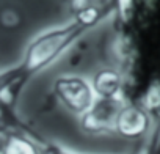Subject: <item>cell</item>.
Here are the masks:
<instances>
[{
  "label": "cell",
  "instance_id": "1",
  "mask_svg": "<svg viewBox=\"0 0 160 154\" xmlns=\"http://www.w3.org/2000/svg\"><path fill=\"white\" fill-rule=\"evenodd\" d=\"M118 11L116 0H107L74 13L72 19L60 27H53L36 35L25 47L22 58L0 71V116L10 131H28L25 123L16 115V104L28 82L35 75L52 66L74 43L96 28L102 21Z\"/></svg>",
  "mask_w": 160,
  "mask_h": 154
},
{
  "label": "cell",
  "instance_id": "2",
  "mask_svg": "<svg viewBox=\"0 0 160 154\" xmlns=\"http://www.w3.org/2000/svg\"><path fill=\"white\" fill-rule=\"evenodd\" d=\"M53 95L57 101L71 113H87L96 102L98 96L93 84L78 75H63L53 84Z\"/></svg>",
  "mask_w": 160,
  "mask_h": 154
},
{
  "label": "cell",
  "instance_id": "3",
  "mask_svg": "<svg viewBox=\"0 0 160 154\" xmlns=\"http://www.w3.org/2000/svg\"><path fill=\"white\" fill-rule=\"evenodd\" d=\"M124 98H98L94 105L82 115L80 126L87 134H107L115 132V121Z\"/></svg>",
  "mask_w": 160,
  "mask_h": 154
},
{
  "label": "cell",
  "instance_id": "4",
  "mask_svg": "<svg viewBox=\"0 0 160 154\" xmlns=\"http://www.w3.org/2000/svg\"><path fill=\"white\" fill-rule=\"evenodd\" d=\"M149 129V115L137 104L124 102L115 121V132L124 138L133 140L144 135Z\"/></svg>",
  "mask_w": 160,
  "mask_h": 154
},
{
  "label": "cell",
  "instance_id": "5",
  "mask_svg": "<svg viewBox=\"0 0 160 154\" xmlns=\"http://www.w3.org/2000/svg\"><path fill=\"white\" fill-rule=\"evenodd\" d=\"M93 88L98 98H119L122 96V77L113 69L99 71L93 80Z\"/></svg>",
  "mask_w": 160,
  "mask_h": 154
},
{
  "label": "cell",
  "instance_id": "6",
  "mask_svg": "<svg viewBox=\"0 0 160 154\" xmlns=\"http://www.w3.org/2000/svg\"><path fill=\"white\" fill-rule=\"evenodd\" d=\"M36 141H38V148H39L41 154H78V152H74V151H71V149H68L55 141L46 140L41 135H38Z\"/></svg>",
  "mask_w": 160,
  "mask_h": 154
}]
</instances>
